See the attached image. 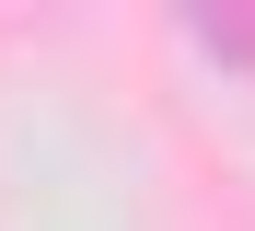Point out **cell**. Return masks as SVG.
I'll return each mask as SVG.
<instances>
[{
    "instance_id": "6da1fadb",
    "label": "cell",
    "mask_w": 255,
    "mask_h": 231,
    "mask_svg": "<svg viewBox=\"0 0 255 231\" xmlns=\"http://www.w3.org/2000/svg\"><path fill=\"white\" fill-rule=\"evenodd\" d=\"M186 35L209 46V58H232V70H255V12H186Z\"/></svg>"
}]
</instances>
